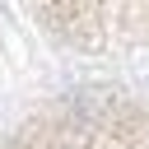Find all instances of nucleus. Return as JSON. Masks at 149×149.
Wrapping results in <instances>:
<instances>
[{
  "label": "nucleus",
  "mask_w": 149,
  "mask_h": 149,
  "mask_svg": "<svg viewBox=\"0 0 149 149\" xmlns=\"http://www.w3.org/2000/svg\"><path fill=\"white\" fill-rule=\"evenodd\" d=\"M0 149H149V102L130 93H70L33 112Z\"/></svg>",
  "instance_id": "nucleus-1"
},
{
  "label": "nucleus",
  "mask_w": 149,
  "mask_h": 149,
  "mask_svg": "<svg viewBox=\"0 0 149 149\" xmlns=\"http://www.w3.org/2000/svg\"><path fill=\"white\" fill-rule=\"evenodd\" d=\"M33 19L79 51L149 47V0H28Z\"/></svg>",
  "instance_id": "nucleus-2"
}]
</instances>
